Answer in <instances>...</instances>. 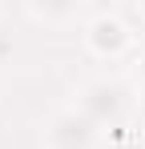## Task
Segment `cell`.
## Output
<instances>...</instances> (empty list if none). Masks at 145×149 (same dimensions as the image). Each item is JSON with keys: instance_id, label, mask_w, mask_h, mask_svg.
Here are the masks:
<instances>
[{"instance_id": "6da1fadb", "label": "cell", "mask_w": 145, "mask_h": 149, "mask_svg": "<svg viewBox=\"0 0 145 149\" xmlns=\"http://www.w3.org/2000/svg\"><path fill=\"white\" fill-rule=\"evenodd\" d=\"M72 109L85 113L97 129H117L129 117V109H133V93L117 77H93V81H85L77 89V105Z\"/></svg>"}, {"instance_id": "7a4b0ae2", "label": "cell", "mask_w": 145, "mask_h": 149, "mask_svg": "<svg viewBox=\"0 0 145 149\" xmlns=\"http://www.w3.org/2000/svg\"><path fill=\"white\" fill-rule=\"evenodd\" d=\"M85 45H89L93 56L113 61V56H125V52H129L133 28L125 24L117 12H93V16L85 20Z\"/></svg>"}, {"instance_id": "3957f363", "label": "cell", "mask_w": 145, "mask_h": 149, "mask_svg": "<svg viewBox=\"0 0 145 149\" xmlns=\"http://www.w3.org/2000/svg\"><path fill=\"white\" fill-rule=\"evenodd\" d=\"M97 137H101V129L77 109H61L45 133L48 149H97Z\"/></svg>"}, {"instance_id": "277c9868", "label": "cell", "mask_w": 145, "mask_h": 149, "mask_svg": "<svg viewBox=\"0 0 145 149\" xmlns=\"http://www.w3.org/2000/svg\"><path fill=\"white\" fill-rule=\"evenodd\" d=\"M28 12L40 16V20H65V16H77L72 4H45V8H28Z\"/></svg>"}, {"instance_id": "5b68a950", "label": "cell", "mask_w": 145, "mask_h": 149, "mask_svg": "<svg viewBox=\"0 0 145 149\" xmlns=\"http://www.w3.org/2000/svg\"><path fill=\"white\" fill-rule=\"evenodd\" d=\"M141 81H145V52H141Z\"/></svg>"}, {"instance_id": "8992f818", "label": "cell", "mask_w": 145, "mask_h": 149, "mask_svg": "<svg viewBox=\"0 0 145 149\" xmlns=\"http://www.w3.org/2000/svg\"><path fill=\"white\" fill-rule=\"evenodd\" d=\"M141 149H145V141H141Z\"/></svg>"}]
</instances>
